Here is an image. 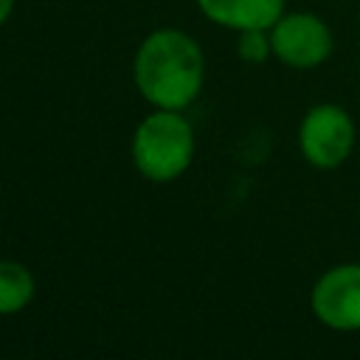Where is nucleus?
Masks as SVG:
<instances>
[{
  "instance_id": "1",
  "label": "nucleus",
  "mask_w": 360,
  "mask_h": 360,
  "mask_svg": "<svg viewBox=\"0 0 360 360\" xmlns=\"http://www.w3.org/2000/svg\"><path fill=\"white\" fill-rule=\"evenodd\" d=\"M135 82L155 107L180 110L202 87V51L183 31H155L138 48Z\"/></svg>"
},
{
  "instance_id": "2",
  "label": "nucleus",
  "mask_w": 360,
  "mask_h": 360,
  "mask_svg": "<svg viewBox=\"0 0 360 360\" xmlns=\"http://www.w3.org/2000/svg\"><path fill=\"white\" fill-rule=\"evenodd\" d=\"M191 155H194V132L180 112L163 110L141 121L132 141V158L141 174H146L149 180L163 183L177 177L191 163Z\"/></svg>"
},
{
  "instance_id": "3",
  "label": "nucleus",
  "mask_w": 360,
  "mask_h": 360,
  "mask_svg": "<svg viewBox=\"0 0 360 360\" xmlns=\"http://www.w3.org/2000/svg\"><path fill=\"white\" fill-rule=\"evenodd\" d=\"M298 143H301L304 158L312 166L335 169L349 158L354 146V124L343 107L318 104L304 115Z\"/></svg>"
},
{
  "instance_id": "4",
  "label": "nucleus",
  "mask_w": 360,
  "mask_h": 360,
  "mask_svg": "<svg viewBox=\"0 0 360 360\" xmlns=\"http://www.w3.org/2000/svg\"><path fill=\"white\" fill-rule=\"evenodd\" d=\"M270 45L273 53L290 68H315L329 56L332 34L315 14H287L273 25Z\"/></svg>"
},
{
  "instance_id": "5",
  "label": "nucleus",
  "mask_w": 360,
  "mask_h": 360,
  "mask_svg": "<svg viewBox=\"0 0 360 360\" xmlns=\"http://www.w3.org/2000/svg\"><path fill=\"white\" fill-rule=\"evenodd\" d=\"M312 309L332 329H360V264H338L312 287Z\"/></svg>"
},
{
  "instance_id": "6",
  "label": "nucleus",
  "mask_w": 360,
  "mask_h": 360,
  "mask_svg": "<svg viewBox=\"0 0 360 360\" xmlns=\"http://www.w3.org/2000/svg\"><path fill=\"white\" fill-rule=\"evenodd\" d=\"M202 14L228 28H273L281 17L284 0H197Z\"/></svg>"
},
{
  "instance_id": "7",
  "label": "nucleus",
  "mask_w": 360,
  "mask_h": 360,
  "mask_svg": "<svg viewBox=\"0 0 360 360\" xmlns=\"http://www.w3.org/2000/svg\"><path fill=\"white\" fill-rule=\"evenodd\" d=\"M34 295L31 273L17 262H0V315L22 309Z\"/></svg>"
},
{
  "instance_id": "8",
  "label": "nucleus",
  "mask_w": 360,
  "mask_h": 360,
  "mask_svg": "<svg viewBox=\"0 0 360 360\" xmlns=\"http://www.w3.org/2000/svg\"><path fill=\"white\" fill-rule=\"evenodd\" d=\"M270 51H273V45L264 37V28H248V31H242V39H239V56L242 59L262 62Z\"/></svg>"
},
{
  "instance_id": "9",
  "label": "nucleus",
  "mask_w": 360,
  "mask_h": 360,
  "mask_svg": "<svg viewBox=\"0 0 360 360\" xmlns=\"http://www.w3.org/2000/svg\"><path fill=\"white\" fill-rule=\"evenodd\" d=\"M11 6H14V0H0V25L8 20V14H11Z\"/></svg>"
}]
</instances>
